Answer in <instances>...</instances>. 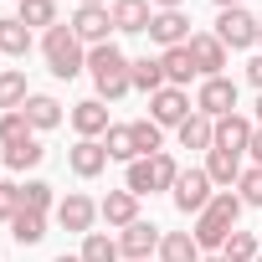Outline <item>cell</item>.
<instances>
[{"mask_svg": "<svg viewBox=\"0 0 262 262\" xmlns=\"http://www.w3.org/2000/svg\"><path fill=\"white\" fill-rule=\"evenodd\" d=\"M88 72H93V82H98V98H123L128 88H134V62H128L113 41L88 52Z\"/></svg>", "mask_w": 262, "mask_h": 262, "instance_id": "1", "label": "cell"}, {"mask_svg": "<svg viewBox=\"0 0 262 262\" xmlns=\"http://www.w3.org/2000/svg\"><path fill=\"white\" fill-rule=\"evenodd\" d=\"M236 216H242V195H231V190H221V195H211V206L201 211V221H195V242L201 247H226V236L236 231Z\"/></svg>", "mask_w": 262, "mask_h": 262, "instance_id": "2", "label": "cell"}, {"mask_svg": "<svg viewBox=\"0 0 262 262\" xmlns=\"http://www.w3.org/2000/svg\"><path fill=\"white\" fill-rule=\"evenodd\" d=\"M41 52H47V67L57 72V77H77L82 67H88V57H82V41L72 36V26H52L47 36H41Z\"/></svg>", "mask_w": 262, "mask_h": 262, "instance_id": "3", "label": "cell"}, {"mask_svg": "<svg viewBox=\"0 0 262 262\" xmlns=\"http://www.w3.org/2000/svg\"><path fill=\"white\" fill-rule=\"evenodd\" d=\"M175 160L160 149V155H149V160H134L128 165V190L134 195H149V190H175Z\"/></svg>", "mask_w": 262, "mask_h": 262, "instance_id": "4", "label": "cell"}, {"mask_svg": "<svg viewBox=\"0 0 262 262\" xmlns=\"http://www.w3.org/2000/svg\"><path fill=\"white\" fill-rule=\"evenodd\" d=\"M231 108H236V82H231V77H206L201 93H195V113H206V118H226Z\"/></svg>", "mask_w": 262, "mask_h": 262, "instance_id": "5", "label": "cell"}, {"mask_svg": "<svg viewBox=\"0 0 262 262\" xmlns=\"http://www.w3.org/2000/svg\"><path fill=\"white\" fill-rule=\"evenodd\" d=\"M170 195H175V206H180L185 216H190V211H206V206H211V175H206V170H180Z\"/></svg>", "mask_w": 262, "mask_h": 262, "instance_id": "6", "label": "cell"}, {"mask_svg": "<svg viewBox=\"0 0 262 262\" xmlns=\"http://www.w3.org/2000/svg\"><path fill=\"white\" fill-rule=\"evenodd\" d=\"M108 31H113L108 6H77V16H72V36H77V41H88V47H108Z\"/></svg>", "mask_w": 262, "mask_h": 262, "instance_id": "7", "label": "cell"}, {"mask_svg": "<svg viewBox=\"0 0 262 262\" xmlns=\"http://www.w3.org/2000/svg\"><path fill=\"white\" fill-rule=\"evenodd\" d=\"M216 36H221V47H252L257 41V16L242 11V6H231V11H221Z\"/></svg>", "mask_w": 262, "mask_h": 262, "instance_id": "8", "label": "cell"}, {"mask_svg": "<svg viewBox=\"0 0 262 262\" xmlns=\"http://www.w3.org/2000/svg\"><path fill=\"white\" fill-rule=\"evenodd\" d=\"M190 57H195V67L206 72V77H221V67H226V47H221V36L216 31H190Z\"/></svg>", "mask_w": 262, "mask_h": 262, "instance_id": "9", "label": "cell"}, {"mask_svg": "<svg viewBox=\"0 0 262 262\" xmlns=\"http://www.w3.org/2000/svg\"><path fill=\"white\" fill-rule=\"evenodd\" d=\"M149 118H155L160 128H165V123L180 128V123L190 118V98H185V88H160V93L149 98Z\"/></svg>", "mask_w": 262, "mask_h": 262, "instance_id": "10", "label": "cell"}, {"mask_svg": "<svg viewBox=\"0 0 262 262\" xmlns=\"http://www.w3.org/2000/svg\"><path fill=\"white\" fill-rule=\"evenodd\" d=\"M160 226H149V221H134V226H123V236H118V252L128 257V262H144L149 252H160Z\"/></svg>", "mask_w": 262, "mask_h": 262, "instance_id": "11", "label": "cell"}, {"mask_svg": "<svg viewBox=\"0 0 262 262\" xmlns=\"http://www.w3.org/2000/svg\"><path fill=\"white\" fill-rule=\"evenodd\" d=\"M108 16H113V31H149V21H155V11H149V0H113L108 6Z\"/></svg>", "mask_w": 262, "mask_h": 262, "instance_id": "12", "label": "cell"}, {"mask_svg": "<svg viewBox=\"0 0 262 262\" xmlns=\"http://www.w3.org/2000/svg\"><path fill=\"white\" fill-rule=\"evenodd\" d=\"M149 36L170 52V47H185L190 41V21L180 16V11H155V21H149Z\"/></svg>", "mask_w": 262, "mask_h": 262, "instance_id": "13", "label": "cell"}, {"mask_svg": "<svg viewBox=\"0 0 262 262\" xmlns=\"http://www.w3.org/2000/svg\"><path fill=\"white\" fill-rule=\"evenodd\" d=\"M98 216H103L108 226H134V221H139V195H134V190H108L103 206H98Z\"/></svg>", "mask_w": 262, "mask_h": 262, "instance_id": "14", "label": "cell"}, {"mask_svg": "<svg viewBox=\"0 0 262 262\" xmlns=\"http://www.w3.org/2000/svg\"><path fill=\"white\" fill-rule=\"evenodd\" d=\"M67 165H72V175L93 180V175H103V165H108V149H103L98 139H77V144H72V155H67Z\"/></svg>", "mask_w": 262, "mask_h": 262, "instance_id": "15", "label": "cell"}, {"mask_svg": "<svg viewBox=\"0 0 262 262\" xmlns=\"http://www.w3.org/2000/svg\"><path fill=\"white\" fill-rule=\"evenodd\" d=\"M93 216H98V206H93L88 195H77V190H72V195L57 206V221H62L67 231H82V236L93 231Z\"/></svg>", "mask_w": 262, "mask_h": 262, "instance_id": "16", "label": "cell"}, {"mask_svg": "<svg viewBox=\"0 0 262 262\" xmlns=\"http://www.w3.org/2000/svg\"><path fill=\"white\" fill-rule=\"evenodd\" d=\"M247 144H252V123H247L242 113L216 118V144H211V149H236V155H242Z\"/></svg>", "mask_w": 262, "mask_h": 262, "instance_id": "17", "label": "cell"}, {"mask_svg": "<svg viewBox=\"0 0 262 262\" xmlns=\"http://www.w3.org/2000/svg\"><path fill=\"white\" fill-rule=\"evenodd\" d=\"M72 128L82 139H93V134H108V108L98 103V98H82V103H72Z\"/></svg>", "mask_w": 262, "mask_h": 262, "instance_id": "18", "label": "cell"}, {"mask_svg": "<svg viewBox=\"0 0 262 262\" xmlns=\"http://www.w3.org/2000/svg\"><path fill=\"white\" fill-rule=\"evenodd\" d=\"M160 67H165V82L170 88H185L201 67H195V57H190V47H170L165 57H160Z\"/></svg>", "mask_w": 262, "mask_h": 262, "instance_id": "19", "label": "cell"}, {"mask_svg": "<svg viewBox=\"0 0 262 262\" xmlns=\"http://www.w3.org/2000/svg\"><path fill=\"white\" fill-rule=\"evenodd\" d=\"M21 113L31 118V128H57V123H62V103H57V98H47V93H31Z\"/></svg>", "mask_w": 262, "mask_h": 262, "instance_id": "20", "label": "cell"}, {"mask_svg": "<svg viewBox=\"0 0 262 262\" xmlns=\"http://www.w3.org/2000/svg\"><path fill=\"white\" fill-rule=\"evenodd\" d=\"M206 175H211V185H231V180H242V155H236V149H211Z\"/></svg>", "mask_w": 262, "mask_h": 262, "instance_id": "21", "label": "cell"}, {"mask_svg": "<svg viewBox=\"0 0 262 262\" xmlns=\"http://www.w3.org/2000/svg\"><path fill=\"white\" fill-rule=\"evenodd\" d=\"M160 262H201V242L190 231H170L160 242Z\"/></svg>", "mask_w": 262, "mask_h": 262, "instance_id": "22", "label": "cell"}, {"mask_svg": "<svg viewBox=\"0 0 262 262\" xmlns=\"http://www.w3.org/2000/svg\"><path fill=\"white\" fill-rule=\"evenodd\" d=\"M180 144H185V149H211V144H216V123H211L206 113H190V118L180 123Z\"/></svg>", "mask_w": 262, "mask_h": 262, "instance_id": "23", "label": "cell"}, {"mask_svg": "<svg viewBox=\"0 0 262 262\" xmlns=\"http://www.w3.org/2000/svg\"><path fill=\"white\" fill-rule=\"evenodd\" d=\"M31 52V26L26 21H0V57H26Z\"/></svg>", "mask_w": 262, "mask_h": 262, "instance_id": "24", "label": "cell"}, {"mask_svg": "<svg viewBox=\"0 0 262 262\" xmlns=\"http://www.w3.org/2000/svg\"><path fill=\"white\" fill-rule=\"evenodd\" d=\"M26 72H16V67H6V72H0V108H6V113H16V108H26Z\"/></svg>", "mask_w": 262, "mask_h": 262, "instance_id": "25", "label": "cell"}, {"mask_svg": "<svg viewBox=\"0 0 262 262\" xmlns=\"http://www.w3.org/2000/svg\"><path fill=\"white\" fill-rule=\"evenodd\" d=\"M108 160H128V165H134L139 160V144H134V123H113L108 128Z\"/></svg>", "mask_w": 262, "mask_h": 262, "instance_id": "26", "label": "cell"}, {"mask_svg": "<svg viewBox=\"0 0 262 262\" xmlns=\"http://www.w3.org/2000/svg\"><path fill=\"white\" fill-rule=\"evenodd\" d=\"M11 236H16L21 247H36V242L47 236V216H41V211H26V206H21V216L11 221Z\"/></svg>", "mask_w": 262, "mask_h": 262, "instance_id": "27", "label": "cell"}, {"mask_svg": "<svg viewBox=\"0 0 262 262\" xmlns=\"http://www.w3.org/2000/svg\"><path fill=\"white\" fill-rule=\"evenodd\" d=\"M26 139H36L31 134V118L16 108V113H0V144L6 149H16V144H26Z\"/></svg>", "mask_w": 262, "mask_h": 262, "instance_id": "28", "label": "cell"}, {"mask_svg": "<svg viewBox=\"0 0 262 262\" xmlns=\"http://www.w3.org/2000/svg\"><path fill=\"white\" fill-rule=\"evenodd\" d=\"M134 88H139V93H149V98H155L160 88H170V82H165L160 57H139V62H134Z\"/></svg>", "mask_w": 262, "mask_h": 262, "instance_id": "29", "label": "cell"}, {"mask_svg": "<svg viewBox=\"0 0 262 262\" xmlns=\"http://www.w3.org/2000/svg\"><path fill=\"white\" fill-rule=\"evenodd\" d=\"M123 252H118V242L113 236H103V231H88L82 236V262H118Z\"/></svg>", "mask_w": 262, "mask_h": 262, "instance_id": "30", "label": "cell"}, {"mask_svg": "<svg viewBox=\"0 0 262 262\" xmlns=\"http://www.w3.org/2000/svg\"><path fill=\"white\" fill-rule=\"evenodd\" d=\"M16 21H26V26H57V0H21V11H16Z\"/></svg>", "mask_w": 262, "mask_h": 262, "instance_id": "31", "label": "cell"}, {"mask_svg": "<svg viewBox=\"0 0 262 262\" xmlns=\"http://www.w3.org/2000/svg\"><path fill=\"white\" fill-rule=\"evenodd\" d=\"M221 257H226V262H252V257H257V236H252V231H231L226 247H221Z\"/></svg>", "mask_w": 262, "mask_h": 262, "instance_id": "32", "label": "cell"}, {"mask_svg": "<svg viewBox=\"0 0 262 262\" xmlns=\"http://www.w3.org/2000/svg\"><path fill=\"white\" fill-rule=\"evenodd\" d=\"M41 155H47V149H41L36 139H26V144L6 149V165H11V170H31V165H41Z\"/></svg>", "mask_w": 262, "mask_h": 262, "instance_id": "33", "label": "cell"}, {"mask_svg": "<svg viewBox=\"0 0 262 262\" xmlns=\"http://www.w3.org/2000/svg\"><path fill=\"white\" fill-rule=\"evenodd\" d=\"M134 144H139V155H160V123L155 118H139L134 123Z\"/></svg>", "mask_w": 262, "mask_h": 262, "instance_id": "34", "label": "cell"}, {"mask_svg": "<svg viewBox=\"0 0 262 262\" xmlns=\"http://www.w3.org/2000/svg\"><path fill=\"white\" fill-rule=\"evenodd\" d=\"M21 201H26V211H41V216H47V206H52V185H47V180H31V185H21Z\"/></svg>", "mask_w": 262, "mask_h": 262, "instance_id": "35", "label": "cell"}, {"mask_svg": "<svg viewBox=\"0 0 262 262\" xmlns=\"http://www.w3.org/2000/svg\"><path fill=\"white\" fill-rule=\"evenodd\" d=\"M242 206H262V165H252V170H242Z\"/></svg>", "mask_w": 262, "mask_h": 262, "instance_id": "36", "label": "cell"}, {"mask_svg": "<svg viewBox=\"0 0 262 262\" xmlns=\"http://www.w3.org/2000/svg\"><path fill=\"white\" fill-rule=\"evenodd\" d=\"M21 185H11V180H0V221H16L21 216Z\"/></svg>", "mask_w": 262, "mask_h": 262, "instance_id": "37", "label": "cell"}, {"mask_svg": "<svg viewBox=\"0 0 262 262\" xmlns=\"http://www.w3.org/2000/svg\"><path fill=\"white\" fill-rule=\"evenodd\" d=\"M247 77H252V88L262 93V57H252V62H247Z\"/></svg>", "mask_w": 262, "mask_h": 262, "instance_id": "38", "label": "cell"}, {"mask_svg": "<svg viewBox=\"0 0 262 262\" xmlns=\"http://www.w3.org/2000/svg\"><path fill=\"white\" fill-rule=\"evenodd\" d=\"M247 149H252V160L262 165V128H252V144H247Z\"/></svg>", "mask_w": 262, "mask_h": 262, "instance_id": "39", "label": "cell"}, {"mask_svg": "<svg viewBox=\"0 0 262 262\" xmlns=\"http://www.w3.org/2000/svg\"><path fill=\"white\" fill-rule=\"evenodd\" d=\"M155 6H160V11H180V0H155Z\"/></svg>", "mask_w": 262, "mask_h": 262, "instance_id": "40", "label": "cell"}, {"mask_svg": "<svg viewBox=\"0 0 262 262\" xmlns=\"http://www.w3.org/2000/svg\"><path fill=\"white\" fill-rule=\"evenodd\" d=\"M216 6H221V11H231V6H242V0H216Z\"/></svg>", "mask_w": 262, "mask_h": 262, "instance_id": "41", "label": "cell"}, {"mask_svg": "<svg viewBox=\"0 0 262 262\" xmlns=\"http://www.w3.org/2000/svg\"><path fill=\"white\" fill-rule=\"evenodd\" d=\"M77 6H108V0H77Z\"/></svg>", "mask_w": 262, "mask_h": 262, "instance_id": "42", "label": "cell"}, {"mask_svg": "<svg viewBox=\"0 0 262 262\" xmlns=\"http://www.w3.org/2000/svg\"><path fill=\"white\" fill-rule=\"evenodd\" d=\"M201 262H226V257H201Z\"/></svg>", "mask_w": 262, "mask_h": 262, "instance_id": "43", "label": "cell"}, {"mask_svg": "<svg viewBox=\"0 0 262 262\" xmlns=\"http://www.w3.org/2000/svg\"><path fill=\"white\" fill-rule=\"evenodd\" d=\"M257 118H262V93H257Z\"/></svg>", "mask_w": 262, "mask_h": 262, "instance_id": "44", "label": "cell"}, {"mask_svg": "<svg viewBox=\"0 0 262 262\" xmlns=\"http://www.w3.org/2000/svg\"><path fill=\"white\" fill-rule=\"evenodd\" d=\"M57 262H82V257H57Z\"/></svg>", "mask_w": 262, "mask_h": 262, "instance_id": "45", "label": "cell"}, {"mask_svg": "<svg viewBox=\"0 0 262 262\" xmlns=\"http://www.w3.org/2000/svg\"><path fill=\"white\" fill-rule=\"evenodd\" d=\"M257 41H262V21H257Z\"/></svg>", "mask_w": 262, "mask_h": 262, "instance_id": "46", "label": "cell"}, {"mask_svg": "<svg viewBox=\"0 0 262 262\" xmlns=\"http://www.w3.org/2000/svg\"><path fill=\"white\" fill-rule=\"evenodd\" d=\"M144 262H149V257H144Z\"/></svg>", "mask_w": 262, "mask_h": 262, "instance_id": "47", "label": "cell"}]
</instances>
